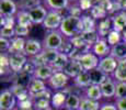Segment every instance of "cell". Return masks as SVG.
Here are the masks:
<instances>
[{"instance_id": "obj_1", "label": "cell", "mask_w": 126, "mask_h": 110, "mask_svg": "<svg viewBox=\"0 0 126 110\" xmlns=\"http://www.w3.org/2000/svg\"><path fill=\"white\" fill-rule=\"evenodd\" d=\"M59 31L65 38L72 39L75 36H78L83 32V25H82L81 17H72L67 16L63 19L60 24Z\"/></svg>"}, {"instance_id": "obj_2", "label": "cell", "mask_w": 126, "mask_h": 110, "mask_svg": "<svg viewBox=\"0 0 126 110\" xmlns=\"http://www.w3.org/2000/svg\"><path fill=\"white\" fill-rule=\"evenodd\" d=\"M63 43H64V35L60 33V31H50L46 34L43 41V48L59 51Z\"/></svg>"}, {"instance_id": "obj_3", "label": "cell", "mask_w": 126, "mask_h": 110, "mask_svg": "<svg viewBox=\"0 0 126 110\" xmlns=\"http://www.w3.org/2000/svg\"><path fill=\"white\" fill-rule=\"evenodd\" d=\"M63 16L59 13V11H55V10H50L48 11L47 17L43 22V25L45 29L52 31H56L57 29L60 28V24L63 22Z\"/></svg>"}, {"instance_id": "obj_4", "label": "cell", "mask_w": 126, "mask_h": 110, "mask_svg": "<svg viewBox=\"0 0 126 110\" xmlns=\"http://www.w3.org/2000/svg\"><path fill=\"white\" fill-rule=\"evenodd\" d=\"M9 60H10V68L13 74H19L22 72L24 65L28 62V57L24 53L9 54Z\"/></svg>"}, {"instance_id": "obj_5", "label": "cell", "mask_w": 126, "mask_h": 110, "mask_svg": "<svg viewBox=\"0 0 126 110\" xmlns=\"http://www.w3.org/2000/svg\"><path fill=\"white\" fill-rule=\"evenodd\" d=\"M69 82V77L65 74L64 72H56L54 73L52 77L48 79L49 86L55 90H60L67 86Z\"/></svg>"}, {"instance_id": "obj_6", "label": "cell", "mask_w": 126, "mask_h": 110, "mask_svg": "<svg viewBox=\"0 0 126 110\" xmlns=\"http://www.w3.org/2000/svg\"><path fill=\"white\" fill-rule=\"evenodd\" d=\"M79 62H80L83 70L89 72V70L94 69V68L98 67L99 63H100V60H99V57L94 54V53L88 52V53H84V54L79 58Z\"/></svg>"}, {"instance_id": "obj_7", "label": "cell", "mask_w": 126, "mask_h": 110, "mask_svg": "<svg viewBox=\"0 0 126 110\" xmlns=\"http://www.w3.org/2000/svg\"><path fill=\"white\" fill-rule=\"evenodd\" d=\"M117 65H118V61L113 57V56L109 55L106 57L100 58V63H99L98 67L102 72L105 73L106 75H110V74H114Z\"/></svg>"}, {"instance_id": "obj_8", "label": "cell", "mask_w": 126, "mask_h": 110, "mask_svg": "<svg viewBox=\"0 0 126 110\" xmlns=\"http://www.w3.org/2000/svg\"><path fill=\"white\" fill-rule=\"evenodd\" d=\"M0 108L1 110H12L16 108V96L11 90H3L0 95Z\"/></svg>"}, {"instance_id": "obj_9", "label": "cell", "mask_w": 126, "mask_h": 110, "mask_svg": "<svg viewBox=\"0 0 126 110\" xmlns=\"http://www.w3.org/2000/svg\"><path fill=\"white\" fill-rule=\"evenodd\" d=\"M43 43L40 41L35 40V39H30L26 41L25 43V48H24V54L30 57H34V56L38 55L43 51Z\"/></svg>"}, {"instance_id": "obj_10", "label": "cell", "mask_w": 126, "mask_h": 110, "mask_svg": "<svg viewBox=\"0 0 126 110\" xmlns=\"http://www.w3.org/2000/svg\"><path fill=\"white\" fill-rule=\"evenodd\" d=\"M92 51L98 57L103 58L109 56V54H111V46L109 45L108 41L105 39H100L93 46H92Z\"/></svg>"}, {"instance_id": "obj_11", "label": "cell", "mask_w": 126, "mask_h": 110, "mask_svg": "<svg viewBox=\"0 0 126 110\" xmlns=\"http://www.w3.org/2000/svg\"><path fill=\"white\" fill-rule=\"evenodd\" d=\"M1 17H13L18 13V4L13 0H1L0 2Z\"/></svg>"}, {"instance_id": "obj_12", "label": "cell", "mask_w": 126, "mask_h": 110, "mask_svg": "<svg viewBox=\"0 0 126 110\" xmlns=\"http://www.w3.org/2000/svg\"><path fill=\"white\" fill-rule=\"evenodd\" d=\"M112 30H113V21H112V18H109V17L99 21L98 25H96V31H98L100 39L108 38V35L110 34Z\"/></svg>"}, {"instance_id": "obj_13", "label": "cell", "mask_w": 126, "mask_h": 110, "mask_svg": "<svg viewBox=\"0 0 126 110\" xmlns=\"http://www.w3.org/2000/svg\"><path fill=\"white\" fill-rule=\"evenodd\" d=\"M30 13V17H31V20H32V23L33 24H40V23H43L44 20L47 17V13L48 11L46 10V8L44 6H38L36 8L32 9V10L29 11Z\"/></svg>"}, {"instance_id": "obj_14", "label": "cell", "mask_w": 126, "mask_h": 110, "mask_svg": "<svg viewBox=\"0 0 126 110\" xmlns=\"http://www.w3.org/2000/svg\"><path fill=\"white\" fill-rule=\"evenodd\" d=\"M81 72H83V68H82L80 62L76 60H69L68 64L66 65V67L64 69L65 74L68 77H72V78H76Z\"/></svg>"}, {"instance_id": "obj_15", "label": "cell", "mask_w": 126, "mask_h": 110, "mask_svg": "<svg viewBox=\"0 0 126 110\" xmlns=\"http://www.w3.org/2000/svg\"><path fill=\"white\" fill-rule=\"evenodd\" d=\"M113 21V30L122 33L126 29V12L121 11L112 17Z\"/></svg>"}, {"instance_id": "obj_16", "label": "cell", "mask_w": 126, "mask_h": 110, "mask_svg": "<svg viewBox=\"0 0 126 110\" xmlns=\"http://www.w3.org/2000/svg\"><path fill=\"white\" fill-rule=\"evenodd\" d=\"M89 74H90L91 85H98V86H101V85H102L103 83L109 78V75H106L104 72H102L99 67L89 70Z\"/></svg>"}, {"instance_id": "obj_17", "label": "cell", "mask_w": 126, "mask_h": 110, "mask_svg": "<svg viewBox=\"0 0 126 110\" xmlns=\"http://www.w3.org/2000/svg\"><path fill=\"white\" fill-rule=\"evenodd\" d=\"M54 69L50 65H42L36 67L35 73H34V78H37V79H42V80H46L49 79L50 77L54 75Z\"/></svg>"}, {"instance_id": "obj_18", "label": "cell", "mask_w": 126, "mask_h": 110, "mask_svg": "<svg viewBox=\"0 0 126 110\" xmlns=\"http://www.w3.org/2000/svg\"><path fill=\"white\" fill-rule=\"evenodd\" d=\"M101 91L104 98H112L116 94V85L110 77L101 85Z\"/></svg>"}, {"instance_id": "obj_19", "label": "cell", "mask_w": 126, "mask_h": 110, "mask_svg": "<svg viewBox=\"0 0 126 110\" xmlns=\"http://www.w3.org/2000/svg\"><path fill=\"white\" fill-rule=\"evenodd\" d=\"M26 41L23 38L20 36H14L11 39V46L9 50L8 54H13V53H24V48H25Z\"/></svg>"}, {"instance_id": "obj_20", "label": "cell", "mask_w": 126, "mask_h": 110, "mask_svg": "<svg viewBox=\"0 0 126 110\" xmlns=\"http://www.w3.org/2000/svg\"><path fill=\"white\" fill-rule=\"evenodd\" d=\"M111 56H113L117 61H122L126 58V43L124 41L120 42L111 47Z\"/></svg>"}, {"instance_id": "obj_21", "label": "cell", "mask_w": 126, "mask_h": 110, "mask_svg": "<svg viewBox=\"0 0 126 110\" xmlns=\"http://www.w3.org/2000/svg\"><path fill=\"white\" fill-rule=\"evenodd\" d=\"M68 62H69V56L59 52V55L57 56L55 62L50 66L53 67V69H54L55 73L56 72H64L65 67H66V65L68 64Z\"/></svg>"}, {"instance_id": "obj_22", "label": "cell", "mask_w": 126, "mask_h": 110, "mask_svg": "<svg viewBox=\"0 0 126 110\" xmlns=\"http://www.w3.org/2000/svg\"><path fill=\"white\" fill-rule=\"evenodd\" d=\"M33 76L28 74H24V73H19V74H14L13 76V85H19V86H22L24 88H29L31 82L33 79Z\"/></svg>"}, {"instance_id": "obj_23", "label": "cell", "mask_w": 126, "mask_h": 110, "mask_svg": "<svg viewBox=\"0 0 126 110\" xmlns=\"http://www.w3.org/2000/svg\"><path fill=\"white\" fill-rule=\"evenodd\" d=\"M28 89H29V92H30V96L32 97V96H34V95L38 94V92L47 89V88H46V85H45L44 80L37 79V78H33Z\"/></svg>"}, {"instance_id": "obj_24", "label": "cell", "mask_w": 126, "mask_h": 110, "mask_svg": "<svg viewBox=\"0 0 126 110\" xmlns=\"http://www.w3.org/2000/svg\"><path fill=\"white\" fill-rule=\"evenodd\" d=\"M67 92H68V90H65V91H57L55 92L54 95H53L52 97V105L54 108H60V107H63L65 104H66V100H67Z\"/></svg>"}, {"instance_id": "obj_25", "label": "cell", "mask_w": 126, "mask_h": 110, "mask_svg": "<svg viewBox=\"0 0 126 110\" xmlns=\"http://www.w3.org/2000/svg\"><path fill=\"white\" fill-rule=\"evenodd\" d=\"M80 104H81V98H79L78 95L69 92L68 96H67V100H66V104H65V107H66L68 110H79Z\"/></svg>"}, {"instance_id": "obj_26", "label": "cell", "mask_w": 126, "mask_h": 110, "mask_svg": "<svg viewBox=\"0 0 126 110\" xmlns=\"http://www.w3.org/2000/svg\"><path fill=\"white\" fill-rule=\"evenodd\" d=\"M113 77L117 82H125L126 83V58L122 61H118V65L116 67Z\"/></svg>"}, {"instance_id": "obj_27", "label": "cell", "mask_w": 126, "mask_h": 110, "mask_svg": "<svg viewBox=\"0 0 126 110\" xmlns=\"http://www.w3.org/2000/svg\"><path fill=\"white\" fill-rule=\"evenodd\" d=\"M12 73L10 68V60L8 53H1L0 56V74L1 76H6Z\"/></svg>"}, {"instance_id": "obj_28", "label": "cell", "mask_w": 126, "mask_h": 110, "mask_svg": "<svg viewBox=\"0 0 126 110\" xmlns=\"http://www.w3.org/2000/svg\"><path fill=\"white\" fill-rule=\"evenodd\" d=\"M86 96L87 98L92 99V100H96L99 101L102 98V91H101V87L98 85H90L89 87H87L86 89Z\"/></svg>"}, {"instance_id": "obj_29", "label": "cell", "mask_w": 126, "mask_h": 110, "mask_svg": "<svg viewBox=\"0 0 126 110\" xmlns=\"http://www.w3.org/2000/svg\"><path fill=\"white\" fill-rule=\"evenodd\" d=\"M16 19V24H19V25H24V26L31 28V25L33 24L29 11H24V10L18 11Z\"/></svg>"}, {"instance_id": "obj_30", "label": "cell", "mask_w": 126, "mask_h": 110, "mask_svg": "<svg viewBox=\"0 0 126 110\" xmlns=\"http://www.w3.org/2000/svg\"><path fill=\"white\" fill-rule=\"evenodd\" d=\"M75 80V84L77 85L78 87H89L91 85V80H90V74H89V72H87V70H83V72H81L80 74L78 75L76 78H74Z\"/></svg>"}, {"instance_id": "obj_31", "label": "cell", "mask_w": 126, "mask_h": 110, "mask_svg": "<svg viewBox=\"0 0 126 110\" xmlns=\"http://www.w3.org/2000/svg\"><path fill=\"white\" fill-rule=\"evenodd\" d=\"M45 2H46V6L48 8H50L52 10L60 11L68 8L69 0H45Z\"/></svg>"}, {"instance_id": "obj_32", "label": "cell", "mask_w": 126, "mask_h": 110, "mask_svg": "<svg viewBox=\"0 0 126 110\" xmlns=\"http://www.w3.org/2000/svg\"><path fill=\"white\" fill-rule=\"evenodd\" d=\"M108 11L105 10V9H103L102 7L98 6V4H93V7L90 9V16L92 18L94 19V20H103V19H105L106 17H108Z\"/></svg>"}, {"instance_id": "obj_33", "label": "cell", "mask_w": 126, "mask_h": 110, "mask_svg": "<svg viewBox=\"0 0 126 110\" xmlns=\"http://www.w3.org/2000/svg\"><path fill=\"white\" fill-rule=\"evenodd\" d=\"M101 106L99 104V101L96 100H92L89 98H82L81 104L79 107V110H100Z\"/></svg>"}, {"instance_id": "obj_34", "label": "cell", "mask_w": 126, "mask_h": 110, "mask_svg": "<svg viewBox=\"0 0 126 110\" xmlns=\"http://www.w3.org/2000/svg\"><path fill=\"white\" fill-rule=\"evenodd\" d=\"M80 36L83 39V41L87 44H89L90 46H93L94 44L100 40V36L98 34V31L93 30V31H89V32H82L80 34Z\"/></svg>"}, {"instance_id": "obj_35", "label": "cell", "mask_w": 126, "mask_h": 110, "mask_svg": "<svg viewBox=\"0 0 126 110\" xmlns=\"http://www.w3.org/2000/svg\"><path fill=\"white\" fill-rule=\"evenodd\" d=\"M82 25H83V32H89V31L96 30L95 20L90 16V14H83L81 16Z\"/></svg>"}, {"instance_id": "obj_36", "label": "cell", "mask_w": 126, "mask_h": 110, "mask_svg": "<svg viewBox=\"0 0 126 110\" xmlns=\"http://www.w3.org/2000/svg\"><path fill=\"white\" fill-rule=\"evenodd\" d=\"M18 6L20 10L30 11L36 7L41 6V0H19Z\"/></svg>"}, {"instance_id": "obj_37", "label": "cell", "mask_w": 126, "mask_h": 110, "mask_svg": "<svg viewBox=\"0 0 126 110\" xmlns=\"http://www.w3.org/2000/svg\"><path fill=\"white\" fill-rule=\"evenodd\" d=\"M123 38H122V33L117 32V31L115 30H112L110 32V34L108 35V38H106V41H108L109 45L112 47V46L116 45V44H118L120 42H122Z\"/></svg>"}, {"instance_id": "obj_38", "label": "cell", "mask_w": 126, "mask_h": 110, "mask_svg": "<svg viewBox=\"0 0 126 110\" xmlns=\"http://www.w3.org/2000/svg\"><path fill=\"white\" fill-rule=\"evenodd\" d=\"M32 100H33V105H34L35 109H47V108H50L49 99L37 98V99H32Z\"/></svg>"}, {"instance_id": "obj_39", "label": "cell", "mask_w": 126, "mask_h": 110, "mask_svg": "<svg viewBox=\"0 0 126 110\" xmlns=\"http://www.w3.org/2000/svg\"><path fill=\"white\" fill-rule=\"evenodd\" d=\"M1 38H6V39H13L16 36V31H14V26H2L1 31Z\"/></svg>"}, {"instance_id": "obj_40", "label": "cell", "mask_w": 126, "mask_h": 110, "mask_svg": "<svg viewBox=\"0 0 126 110\" xmlns=\"http://www.w3.org/2000/svg\"><path fill=\"white\" fill-rule=\"evenodd\" d=\"M116 98H126V83L118 82L116 84Z\"/></svg>"}, {"instance_id": "obj_41", "label": "cell", "mask_w": 126, "mask_h": 110, "mask_svg": "<svg viewBox=\"0 0 126 110\" xmlns=\"http://www.w3.org/2000/svg\"><path fill=\"white\" fill-rule=\"evenodd\" d=\"M94 4H98V6L102 7L110 14L113 8V0H94Z\"/></svg>"}, {"instance_id": "obj_42", "label": "cell", "mask_w": 126, "mask_h": 110, "mask_svg": "<svg viewBox=\"0 0 126 110\" xmlns=\"http://www.w3.org/2000/svg\"><path fill=\"white\" fill-rule=\"evenodd\" d=\"M35 69H36V66L35 64L32 62L31 60H29L26 62V64L24 65L23 69L21 73H24V74H28V75H31V76H34V73H35Z\"/></svg>"}, {"instance_id": "obj_43", "label": "cell", "mask_w": 126, "mask_h": 110, "mask_svg": "<svg viewBox=\"0 0 126 110\" xmlns=\"http://www.w3.org/2000/svg\"><path fill=\"white\" fill-rule=\"evenodd\" d=\"M14 31H16V36H20V38H24L30 33V28L24 25H19L16 24L14 26Z\"/></svg>"}, {"instance_id": "obj_44", "label": "cell", "mask_w": 126, "mask_h": 110, "mask_svg": "<svg viewBox=\"0 0 126 110\" xmlns=\"http://www.w3.org/2000/svg\"><path fill=\"white\" fill-rule=\"evenodd\" d=\"M11 46V41L6 38H0V50L1 53H8Z\"/></svg>"}, {"instance_id": "obj_45", "label": "cell", "mask_w": 126, "mask_h": 110, "mask_svg": "<svg viewBox=\"0 0 126 110\" xmlns=\"http://www.w3.org/2000/svg\"><path fill=\"white\" fill-rule=\"evenodd\" d=\"M78 4L82 11H87V10H90L93 7L94 0H79Z\"/></svg>"}, {"instance_id": "obj_46", "label": "cell", "mask_w": 126, "mask_h": 110, "mask_svg": "<svg viewBox=\"0 0 126 110\" xmlns=\"http://www.w3.org/2000/svg\"><path fill=\"white\" fill-rule=\"evenodd\" d=\"M33 100L32 98H29L26 100H23V101H19V108L21 110H32L33 108Z\"/></svg>"}, {"instance_id": "obj_47", "label": "cell", "mask_w": 126, "mask_h": 110, "mask_svg": "<svg viewBox=\"0 0 126 110\" xmlns=\"http://www.w3.org/2000/svg\"><path fill=\"white\" fill-rule=\"evenodd\" d=\"M52 94H50V91H49V89H45V90H43V91H41V92H38V94H36L34 95V96H32L31 98L32 99H37V98H45V99H49V100H52Z\"/></svg>"}, {"instance_id": "obj_48", "label": "cell", "mask_w": 126, "mask_h": 110, "mask_svg": "<svg viewBox=\"0 0 126 110\" xmlns=\"http://www.w3.org/2000/svg\"><path fill=\"white\" fill-rule=\"evenodd\" d=\"M68 11H69V16L79 17V18L81 17L82 10L80 9V7H79V6H72V7H70V8L68 9Z\"/></svg>"}, {"instance_id": "obj_49", "label": "cell", "mask_w": 126, "mask_h": 110, "mask_svg": "<svg viewBox=\"0 0 126 110\" xmlns=\"http://www.w3.org/2000/svg\"><path fill=\"white\" fill-rule=\"evenodd\" d=\"M115 106L118 110H126V98H118L116 100Z\"/></svg>"}, {"instance_id": "obj_50", "label": "cell", "mask_w": 126, "mask_h": 110, "mask_svg": "<svg viewBox=\"0 0 126 110\" xmlns=\"http://www.w3.org/2000/svg\"><path fill=\"white\" fill-rule=\"evenodd\" d=\"M100 110H118L117 107L114 106L113 104H104L101 106Z\"/></svg>"}, {"instance_id": "obj_51", "label": "cell", "mask_w": 126, "mask_h": 110, "mask_svg": "<svg viewBox=\"0 0 126 110\" xmlns=\"http://www.w3.org/2000/svg\"><path fill=\"white\" fill-rule=\"evenodd\" d=\"M118 3L121 4V8H122V10H124L126 12V0H117Z\"/></svg>"}, {"instance_id": "obj_52", "label": "cell", "mask_w": 126, "mask_h": 110, "mask_svg": "<svg viewBox=\"0 0 126 110\" xmlns=\"http://www.w3.org/2000/svg\"><path fill=\"white\" fill-rule=\"evenodd\" d=\"M122 38H123V41L126 43V29L122 32Z\"/></svg>"}, {"instance_id": "obj_53", "label": "cell", "mask_w": 126, "mask_h": 110, "mask_svg": "<svg viewBox=\"0 0 126 110\" xmlns=\"http://www.w3.org/2000/svg\"><path fill=\"white\" fill-rule=\"evenodd\" d=\"M12 110H21L20 108H14V109H12Z\"/></svg>"}, {"instance_id": "obj_54", "label": "cell", "mask_w": 126, "mask_h": 110, "mask_svg": "<svg viewBox=\"0 0 126 110\" xmlns=\"http://www.w3.org/2000/svg\"><path fill=\"white\" fill-rule=\"evenodd\" d=\"M113 1H116V0H113Z\"/></svg>"}]
</instances>
